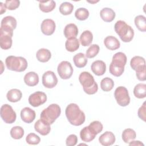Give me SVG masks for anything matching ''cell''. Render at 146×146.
Returning a JSON list of instances; mask_svg holds the SVG:
<instances>
[{
	"label": "cell",
	"mask_w": 146,
	"mask_h": 146,
	"mask_svg": "<svg viewBox=\"0 0 146 146\" xmlns=\"http://www.w3.org/2000/svg\"><path fill=\"white\" fill-rule=\"evenodd\" d=\"M61 109L57 104H51L44 109L40 115V118L43 121L51 125L60 116Z\"/></svg>",
	"instance_id": "6"
},
{
	"label": "cell",
	"mask_w": 146,
	"mask_h": 146,
	"mask_svg": "<svg viewBox=\"0 0 146 146\" xmlns=\"http://www.w3.org/2000/svg\"><path fill=\"white\" fill-rule=\"evenodd\" d=\"M5 64L8 70L17 72H23L27 67L28 63L26 59L22 56L10 55L5 60Z\"/></svg>",
	"instance_id": "5"
},
{
	"label": "cell",
	"mask_w": 146,
	"mask_h": 146,
	"mask_svg": "<svg viewBox=\"0 0 146 146\" xmlns=\"http://www.w3.org/2000/svg\"><path fill=\"white\" fill-rule=\"evenodd\" d=\"M13 31L0 29V46L3 50H8L12 46Z\"/></svg>",
	"instance_id": "10"
},
{
	"label": "cell",
	"mask_w": 146,
	"mask_h": 146,
	"mask_svg": "<svg viewBox=\"0 0 146 146\" xmlns=\"http://www.w3.org/2000/svg\"><path fill=\"white\" fill-rule=\"evenodd\" d=\"M6 9L9 10H14L17 9L20 5V1L18 0H7L5 3Z\"/></svg>",
	"instance_id": "41"
},
{
	"label": "cell",
	"mask_w": 146,
	"mask_h": 146,
	"mask_svg": "<svg viewBox=\"0 0 146 146\" xmlns=\"http://www.w3.org/2000/svg\"><path fill=\"white\" fill-rule=\"evenodd\" d=\"M55 7L56 3L53 0L39 2V7L40 10L44 13H49L52 11Z\"/></svg>",
	"instance_id": "29"
},
{
	"label": "cell",
	"mask_w": 146,
	"mask_h": 146,
	"mask_svg": "<svg viewBox=\"0 0 146 146\" xmlns=\"http://www.w3.org/2000/svg\"><path fill=\"white\" fill-rule=\"evenodd\" d=\"M65 113L68 121L73 125L79 126L85 121L84 113L75 103L69 104L66 108Z\"/></svg>",
	"instance_id": "1"
},
{
	"label": "cell",
	"mask_w": 146,
	"mask_h": 146,
	"mask_svg": "<svg viewBox=\"0 0 146 146\" xmlns=\"http://www.w3.org/2000/svg\"><path fill=\"white\" fill-rule=\"evenodd\" d=\"M35 112L30 107H25L21 111V119L26 123H32L35 119Z\"/></svg>",
	"instance_id": "15"
},
{
	"label": "cell",
	"mask_w": 146,
	"mask_h": 146,
	"mask_svg": "<svg viewBox=\"0 0 146 146\" xmlns=\"http://www.w3.org/2000/svg\"><path fill=\"white\" fill-rule=\"evenodd\" d=\"M17 22L15 18L12 16H6L4 17L1 23V29L13 31L17 27Z\"/></svg>",
	"instance_id": "14"
},
{
	"label": "cell",
	"mask_w": 146,
	"mask_h": 146,
	"mask_svg": "<svg viewBox=\"0 0 146 146\" xmlns=\"http://www.w3.org/2000/svg\"><path fill=\"white\" fill-rule=\"evenodd\" d=\"M7 100L12 103H15L19 101L22 97V92L17 88H13L9 91L6 94Z\"/></svg>",
	"instance_id": "26"
},
{
	"label": "cell",
	"mask_w": 146,
	"mask_h": 146,
	"mask_svg": "<svg viewBox=\"0 0 146 146\" xmlns=\"http://www.w3.org/2000/svg\"><path fill=\"white\" fill-rule=\"evenodd\" d=\"M104 44L107 48L110 50H115L120 46L119 40L113 36H107L104 39Z\"/></svg>",
	"instance_id": "19"
},
{
	"label": "cell",
	"mask_w": 146,
	"mask_h": 146,
	"mask_svg": "<svg viewBox=\"0 0 146 146\" xmlns=\"http://www.w3.org/2000/svg\"><path fill=\"white\" fill-rule=\"evenodd\" d=\"M100 16L104 22H111L115 19L116 14L112 9L105 7L101 10Z\"/></svg>",
	"instance_id": "22"
},
{
	"label": "cell",
	"mask_w": 146,
	"mask_h": 146,
	"mask_svg": "<svg viewBox=\"0 0 146 146\" xmlns=\"http://www.w3.org/2000/svg\"><path fill=\"white\" fill-rule=\"evenodd\" d=\"M133 94L138 99H143L146 96V84L139 83L133 88Z\"/></svg>",
	"instance_id": "30"
},
{
	"label": "cell",
	"mask_w": 146,
	"mask_h": 146,
	"mask_svg": "<svg viewBox=\"0 0 146 146\" xmlns=\"http://www.w3.org/2000/svg\"><path fill=\"white\" fill-rule=\"evenodd\" d=\"M55 23L51 19H44L40 25V29L42 33L46 35H52L55 30Z\"/></svg>",
	"instance_id": "13"
},
{
	"label": "cell",
	"mask_w": 146,
	"mask_h": 146,
	"mask_svg": "<svg viewBox=\"0 0 146 146\" xmlns=\"http://www.w3.org/2000/svg\"><path fill=\"white\" fill-rule=\"evenodd\" d=\"M92 40H93L92 33L89 30L84 31L82 33L79 38V41L81 44L84 47L90 46L91 44Z\"/></svg>",
	"instance_id": "27"
},
{
	"label": "cell",
	"mask_w": 146,
	"mask_h": 146,
	"mask_svg": "<svg viewBox=\"0 0 146 146\" xmlns=\"http://www.w3.org/2000/svg\"><path fill=\"white\" fill-rule=\"evenodd\" d=\"M63 33L67 39L76 38L78 34V27L74 23H69L65 26Z\"/></svg>",
	"instance_id": "20"
},
{
	"label": "cell",
	"mask_w": 146,
	"mask_h": 146,
	"mask_svg": "<svg viewBox=\"0 0 146 146\" xmlns=\"http://www.w3.org/2000/svg\"><path fill=\"white\" fill-rule=\"evenodd\" d=\"M145 102H144L143 105L139 108L138 111H137V115L139 117L143 120L144 121H145L146 120V111H145Z\"/></svg>",
	"instance_id": "44"
},
{
	"label": "cell",
	"mask_w": 146,
	"mask_h": 146,
	"mask_svg": "<svg viewBox=\"0 0 146 146\" xmlns=\"http://www.w3.org/2000/svg\"><path fill=\"white\" fill-rule=\"evenodd\" d=\"M74 64L78 68H83L86 66L87 63V59L83 53L79 52L75 55L73 57Z\"/></svg>",
	"instance_id": "28"
},
{
	"label": "cell",
	"mask_w": 146,
	"mask_h": 146,
	"mask_svg": "<svg viewBox=\"0 0 146 146\" xmlns=\"http://www.w3.org/2000/svg\"><path fill=\"white\" fill-rule=\"evenodd\" d=\"M130 65L131 68L135 71H137L140 68L146 67L144 58L140 56H133L131 59Z\"/></svg>",
	"instance_id": "24"
},
{
	"label": "cell",
	"mask_w": 146,
	"mask_h": 146,
	"mask_svg": "<svg viewBox=\"0 0 146 146\" xmlns=\"http://www.w3.org/2000/svg\"><path fill=\"white\" fill-rule=\"evenodd\" d=\"M145 70L146 67H144L142 68H140L137 71H136V76L138 80L140 81H145L146 79L145 75Z\"/></svg>",
	"instance_id": "43"
},
{
	"label": "cell",
	"mask_w": 146,
	"mask_h": 146,
	"mask_svg": "<svg viewBox=\"0 0 146 146\" xmlns=\"http://www.w3.org/2000/svg\"><path fill=\"white\" fill-rule=\"evenodd\" d=\"M58 73L62 79H68L73 74V68L70 62L62 61L58 66Z\"/></svg>",
	"instance_id": "9"
},
{
	"label": "cell",
	"mask_w": 146,
	"mask_h": 146,
	"mask_svg": "<svg viewBox=\"0 0 146 146\" xmlns=\"http://www.w3.org/2000/svg\"><path fill=\"white\" fill-rule=\"evenodd\" d=\"M136 137V133L135 131L131 128H127L122 133V139L125 143L129 144L131 141L135 140Z\"/></svg>",
	"instance_id": "31"
},
{
	"label": "cell",
	"mask_w": 146,
	"mask_h": 146,
	"mask_svg": "<svg viewBox=\"0 0 146 146\" xmlns=\"http://www.w3.org/2000/svg\"><path fill=\"white\" fill-rule=\"evenodd\" d=\"M99 46L98 44H91L86 52V56L88 58H93L96 56L99 52Z\"/></svg>",
	"instance_id": "38"
},
{
	"label": "cell",
	"mask_w": 146,
	"mask_h": 146,
	"mask_svg": "<svg viewBox=\"0 0 146 146\" xmlns=\"http://www.w3.org/2000/svg\"><path fill=\"white\" fill-rule=\"evenodd\" d=\"M127 60L125 54L122 52H116L112 57L110 65V72L113 76L119 77L124 71V66Z\"/></svg>",
	"instance_id": "2"
},
{
	"label": "cell",
	"mask_w": 146,
	"mask_h": 146,
	"mask_svg": "<svg viewBox=\"0 0 146 146\" xmlns=\"http://www.w3.org/2000/svg\"><path fill=\"white\" fill-rule=\"evenodd\" d=\"M36 57L38 61L45 63L50 59L51 57V53L48 49L44 48H40L36 53Z\"/></svg>",
	"instance_id": "25"
},
{
	"label": "cell",
	"mask_w": 146,
	"mask_h": 146,
	"mask_svg": "<svg viewBox=\"0 0 146 146\" xmlns=\"http://www.w3.org/2000/svg\"><path fill=\"white\" fill-rule=\"evenodd\" d=\"M26 143L31 145H36L38 144L40 141V139L34 133H29L26 137Z\"/></svg>",
	"instance_id": "39"
},
{
	"label": "cell",
	"mask_w": 146,
	"mask_h": 146,
	"mask_svg": "<svg viewBox=\"0 0 146 146\" xmlns=\"http://www.w3.org/2000/svg\"><path fill=\"white\" fill-rule=\"evenodd\" d=\"M42 84L46 88H52L58 83V78L53 71H47L42 75Z\"/></svg>",
	"instance_id": "12"
},
{
	"label": "cell",
	"mask_w": 146,
	"mask_h": 146,
	"mask_svg": "<svg viewBox=\"0 0 146 146\" xmlns=\"http://www.w3.org/2000/svg\"><path fill=\"white\" fill-rule=\"evenodd\" d=\"M91 69L96 75L101 76L106 72V65L103 60H95L91 64Z\"/></svg>",
	"instance_id": "17"
},
{
	"label": "cell",
	"mask_w": 146,
	"mask_h": 146,
	"mask_svg": "<svg viewBox=\"0 0 146 146\" xmlns=\"http://www.w3.org/2000/svg\"><path fill=\"white\" fill-rule=\"evenodd\" d=\"M79 80L83 87L84 92L88 95H93L98 90V86L95 81L94 76L88 72L83 71L79 76Z\"/></svg>",
	"instance_id": "3"
},
{
	"label": "cell",
	"mask_w": 146,
	"mask_h": 146,
	"mask_svg": "<svg viewBox=\"0 0 146 146\" xmlns=\"http://www.w3.org/2000/svg\"><path fill=\"white\" fill-rule=\"evenodd\" d=\"M24 82L25 84L28 86H35L38 84L39 82L38 75L35 72H29L25 75Z\"/></svg>",
	"instance_id": "23"
},
{
	"label": "cell",
	"mask_w": 146,
	"mask_h": 146,
	"mask_svg": "<svg viewBox=\"0 0 146 146\" xmlns=\"http://www.w3.org/2000/svg\"><path fill=\"white\" fill-rule=\"evenodd\" d=\"M29 104L34 107H39L47 101V95L42 91H36L31 94L29 97Z\"/></svg>",
	"instance_id": "11"
},
{
	"label": "cell",
	"mask_w": 146,
	"mask_h": 146,
	"mask_svg": "<svg viewBox=\"0 0 146 146\" xmlns=\"http://www.w3.org/2000/svg\"><path fill=\"white\" fill-rule=\"evenodd\" d=\"M24 129L21 126L13 127L10 130V135L13 139H20L24 135Z\"/></svg>",
	"instance_id": "36"
},
{
	"label": "cell",
	"mask_w": 146,
	"mask_h": 146,
	"mask_svg": "<svg viewBox=\"0 0 146 146\" xmlns=\"http://www.w3.org/2000/svg\"><path fill=\"white\" fill-rule=\"evenodd\" d=\"M60 13L64 15H67L70 14L74 10V5L70 2H63L59 6Z\"/></svg>",
	"instance_id": "35"
},
{
	"label": "cell",
	"mask_w": 146,
	"mask_h": 146,
	"mask_svg": "<svg viewBox=\"0 0 146 146\" xmlns=\"http://www.w3.org/2000/svg\"><path fill=\"white\" fill-rule=\"evenodd\" d=\"M88 2H90V3H96L97 2H91V1H88Z\"/></svg>",
	"instance_id": "47"
},
{
	"label": "cell",
	"mask_w": 146,
	"mask_h": 146,
	"mask_svg": "<svg viewBox=\"0 0 146 146\" xmlns=\"http://www.w3.org/2000/svg\"><path fill=\"white\" fill-rule=\"evenodd\" d=\"M129 145H142L144 146V144L140 141H132L129 143Z\"/></svg>",
	"instance_id": "45"
},
{
	"label": "cell",
	"mask_w": 146,
	"mask_h": 146,
	"mask_svg": "<svg viewBox=\"0 0 146 146\" xmlns=\"http://www.w3.org/2000/svg\"><path fill=\"white\" fill-rule=\"evenodd\" d=\"M66 49L70 52H74L79 47V41L76 38L68 39L65 43Z\"/></svg>",
	"instance_id": "32"
},
{
	"label": "cell",
	"mask_w": 146,
	"mask_h": 146,
	"mask_svg": "<svg viewBox=\"0 0 146 146\" xmlns=\"http://www.w3.org/2000/svg\"><path fill=\"white\" fill-rule=\"evenodd\" d=\"M78 137L76 135H70L66 139V144L67 146H74L77 144Z\"/></svg>",
	"instance_id": "42"
},
{
	"label": "cell",
	"mask_w": 146,
	"mask_h": 146,
	"mask_svg": "<svg viewBox=\"0 0 146 146\" xmlns=\"http://www.w3.org/2000/svg\"><path fill=\"white\" fill-rule=\"evenodd\" d=\"M114 29L121 40L124 42H131L134 36L133 29L123 21H117L115 24Z\"/></svg>",
	"instance_id": "4"
},
{
	"label": "cell",
	"mask_w": 146,
	"mask_h": 146,
	"mask_svg": "<svg viewBox=\"0 0 146 146\" xmlns=\"http://www.w3.org/2000/svg\"><path fill=\"white\" fill-rule=\"evenodd\" d=\"M115 98L117 104L121 107H125L130 103V97L128 90L123 86L117 87L114 92Z\"/></svg>",
	"instance_id": "7"
},
{
	"label": "cell",
	"mask_w": 146,
	"mask_h": 146,
	"mask_svg": "<svg viewBox=\"0 0 146 146\" xmlns=\"http://www.w3.org/2000/svg\"><path fill=\"white\" fill-rule=\"evenodd\" d=\"M0 115L3 121L7 124L13 123L17 117L15 112L13 110L12 107L8 104H5L1 106Z\"/></svg>",
	"instance_id": "8"
},
{
	"label": "cell",
	"mask_w": 146,
	"mask_h": 146,
	"mask_svg": "<svg viewBox=\"0 0 146 146\" xmlns=\"http://www.w3.org/2000/svg\"><path fill=\"white\" fill-rule=\"evenodd\" d=\"M34 129L37 132L43 136L48 135L51 131L50 125L41 119L38 120L35 122L34 124Z\"/></svg>",
	"instance_id": "16"
},
{
	"label": "cell",
	"mask_w": 146,
	"mask_h": 146,
	"mask_svg": "<svg viewBox=\"0 0 146 146\" xmlns=\"http://www.w3.org/2000/svg\"><path fill=\"white\" fill-rule=\"evenodd\" d=\"M0 6H1V14H3L6 11V7L5 4H3L2 2H0Z\"/></svg>",
	"instance_id": "46"
},
{
	"label": "cell",
	"mask_w": 146,
	"mask_h": 146,
	"mask_svg": "<svg viewBox=\"0 0 146 146\" xmlns=\"http://www.w3.org/2000/svg\"><path fill=\"white\" fill-rule=\"evenodd\" d=\"M115 136L111 131H106L99 137L100 143L104 146L112 145L115 142Z\"/></svg>",
	"instance_id": "18"
},
{
	"label": "cell",
	"mask_w": 146,
	"mask_h": 146,
	"mask_svg": "<svg viewBox=\"0 0 146 146\" xmlns=\"http://www.w3.org/2000/svg\"><path fill=\"white\" fill-rule=\"evenodd\" d=\"M89 11L87 9L83 7L78 9L75 13V16L77 19L80 21H84L89 17Z\"/></svg>",
	"instance_id": "37"
},
{
	"label": "cell",
	"mask_w": 146,
	"mask_h": 146,
	"mask_svg": "<svg viewBox=\"0 0 146 146\" xmlns=\"http://www.w3.org/2000/svg\"><path fill=\"white\" fill-rule=\"evenodd\" d=\"M88 127L96 135L101 132L103 128L102 124L100 121L96 120L91 122L88 125Z\"/></svg>",
	"instance_id": "40"
},
{
	"label": "cell",
	"mask_w": 146,
	"mask_h": 146,
	"mask_svg": "<svg viewBox=\"0 0 146 146\" xmlns=\"http://www.w3.org/2000/svg\"><path fill=\"white\" fill-rule=\"evenodd\" d=\"M136 27L141 32L146 31V18L143 15H139L135 17L134 19Z\"/></svg>",
	"instance_id": "33"
},
{
	"label": "cell",
	"mask_w": 146,
	"mask_h": 146,
	"mask_svg": "<svg viewBox=\"0 0 146 146\" xmlns=\"http://www.w3.org/2000/svg\"><path fill=\"white\" fill-rule=\"evenodd\" d=\"M114 86L113 80L108 77L103 78L100 82V87L102 90L106 92L111 91Z\"/></svg>",
	"instance_id": "34"
},
{
	"label": "cell",
	"mask_w": 146,
	"mask_h": 146,
	"mask_svg": "<svg viewBox=\"0 0 146 146\" xmlns=\"http://www.w3.org/2000/svg\"><path fill=\"white\" fill-rule=\"evenodd\" d=\"M96 135L90 128L88 126L84 127L80 132V139L84 142H90L92 141L95 139Z\"/></svg>",
	"instance_id": "21"
}]
</instances>
